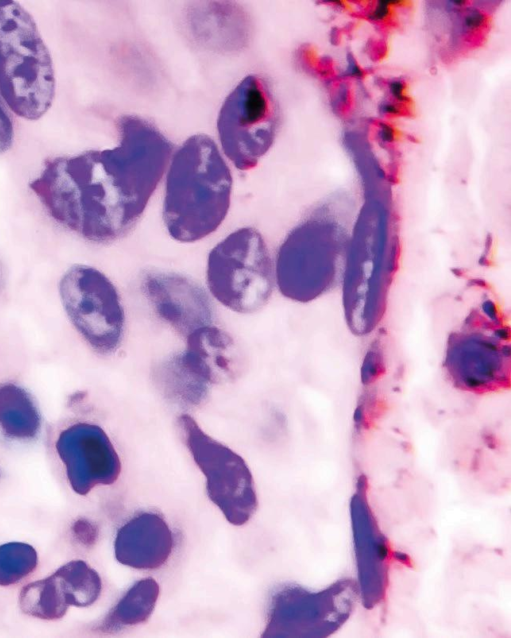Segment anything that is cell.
Returning <instances> with one entry per match:
<instances>
[{
	"instance_id": "6da1fadb",
	"label": "cell",
	"mask_w": 511,
	"mask_h": 638,
	"mask_svg": "<svg viewBox=\"0 0 511 638\" xmlns=\"http://www.w3.org/2000/svg\"><path fill=\"white\" fill-rule=\"evenodd\" d=\"M118 144L47 159L29 183L50 217L94 243H110L138 222L169 164L173 146L138 116L118 119Z\"/></svg>"
},
{
	"instance_id": "7a4b0ae2",
	"label": "cell",
	"mask_w": 511,
	"mask_h": 638,
	"mask_svg": "<svg viewBox=\"0 0 511 638\" xmlns=\"http://www.w3.org/2000/svg\"><path fill=\"white\" fill-rule=\"evenodd\" d=\"M232 176L215 142L189 137L174 153L166 176L163 219L169 235L183 243L213 233L230 206Z\"/></svg>"
},
{
	"instance_id": "3957f363",
	"label": "cell",
	"mask_w": 511,
	"mask_h": 638,
	"mask_svg": "<svg viewBox=\"0 0 511 638\" xmlns=\"http://www.w3.org/2000/svg\"><path fill=\"white\" fill-rule=\"evenodd\" d=\"M55 76L35 21L17 2L0 0V94L10 109L37 120L50 108Z\"/></svg>"
},
{
	"instance_id": "277c9868",
	"label": "cell",
	"mask_w": 511,
	"mask_h": 638,
	"mask_svg": "<svg viewBox=\"0 0 511 638\" xmlns=\"http://www.w3.org/2000/svg\"><path fill=\"white\" fill-rule=\"evenodd\" d=\"M274 279L266 243L252 227L233 231L209 252L208 289L218 302L234 312L250 314L265 306Z\"/></svg>"
},
{
	"instance_id": "5b68a950",
	"label": "cell",
	"mask_w": 511,
	"mask_h": 638,
	"mask_svg": "<svg viewBox=\"0 0 511 638\" xmlns=\"http://www.w3.org/2000/svg\"><path fill=\"white\" fill-rule=\"evenodd\" d=\"M183 441L205 477L209 499L235 526L247 523L258 507L253 475L234 450L208 435L189 414L177 419Z\"/></svg>"
},
{
	"instance_id": "8992f818",
	"label": "cell",
	"mask_w": 511,
	"mask_h": 638,
	"mask_svg": "<svg viewBox=\"0 0 511 638\" xmlns=\"http://www.w3.org/2000/svg\"><path fill=\"white\" fill-rule=\"evenodd\" d=\"M59 294L72 325L95 352L110 355L118 350L125 312L117 288L104 273L74 264L62 275Z\"/></svg>"
},
{
	"instance_id": "52a82bcc",
	"label": "cell",
	"mask_w": 511,
	"mask_h": 638,
	"mask_svg": "<svg viewBox=\"0 0 511 638\" xmlns=\"http://www.w3.org/2000/svg\"><path fill=\"white\" fill-rule=\"evenodd\" d=\"M278 109L267 82L248 75L226 97L217 119L222 150L236 168L247 171L271 147Z\"/></svg>"
},
{
	"instance_id": "ba28073f",
	"label": "cell",
	"mask_w": 511,
	"mask_h": 638,
	"mask_svg": "<svg viewBox=\"0 0 511 638\" xmlns=\"http://www.w3.org/2000/svg\"><path fill=\"white\" fill-rule=\"evenodd\" d=\"M346 252L337 240H326L314 223L298 226L277 252L274 275L279 291L298 302L317 298L332 285Z\"/></svg>"
},
{
	"instance_id": "9c48e42d",
	"label": "cell",
	"mask_w": 511,
	"mask_h": 638,
	"mask_svg": "<svg viewBox=\"0 0 511 638\" xmlns=\"http://www.w3.org/2000/svg\"><path fill=\"white\" fill-rule=\"evenodd\" d=\"M446 369L454 384L467 391L485 393L509 385V352L499 334L477 328L450 339Z\"/></svg>"
},
{
	"instance_id": "30bf717a",
	"label": "cell",
	"mask_w": 511,
	"mask_h": 638,
	"mask_svg": "<svg viewBox=\"0 0 511 638\" xmlns=\"http://www.w3.org/2000/svg\"><path fill=\"white\" fill-rule=\"evenodd\" d=\"M56 451L67 479L79 495L98 485H111L121 473V461L105 431L91 423H76L64 429Z\"/></svg>"
},
{
	"instance_id": "8fae6325",
	"label": "cell",
	"mask_w": 511,
	"mask_h": 638,
	"mask_svg": "<svg viewBox=\"0 0 511 638\" xmlns=\"http://www.w3.org/2000/svg\"><path fill=\"white\" fill-rule=\"evenodd\" d=\"M141 289L155 314L183 337L213 322L207 293L186 276L149 271L142 277Z\"/></svg>"
},
{
	"instance_id": "7c38bea8",
	"label": "cell",
	"mask_w": 511,
	"mask_h": 638,
	"mask_svg": "<svg viewBox=\"0 0 511 638\" xmlns=\"http://www.w3.org/2000/svg\"><path fill=\"white\" fill-rule=\"evenodd\" d=\"M342 586L337 591L332 589L318 593H311L297 586L282 587L271 598L266 626L261 636H321L325 617L332 618L334 614L345 617L349 612L350 599L338 603L334 601Z\"/></svg>"
},
{
	"instance_id": "4fadbf2b",
	"label": "cell",
	"mask_w": 511,
	"mask_h": 638,
	"mask_svg": "<svg viewBox=\"0 0 511 638\" xmlns=\"http://www.w3.org/2000/svg\"><path fill=\"white\" fill-rule=\"evenodd\" d=\"M173 546V533L164 518L146 511L118 529L114 552L117 561L125 566L153 570L167 562Z\"/></svg>"
},
{
	"instance_id": "5bb4252c",
	"label": "cell",
	"mask_w": 511,
	"mask_h": 638,
	"mask_svg": "<svg viewBox=\"0 0 511 638\" xmlns=\"http://www.w3.org/2000/svg\"><path fill=\"white\" fill-rule=\"evenodd\" d=\"M182 354L193 369L210 386L231 383L244 368L242 353L233 337L225 330L206 325L185 337Z\"/></svg>"
},
{
	"instance_id": "9a60e30c",
	"label": "cell",
	"mask_w": 511,
	"mask_h": 638,
	"mask_svg": "<svg viewBox=\"0 0 511 638\" xmlns=\"http://www.w3.org/2000/svg\"><path fill=\"white\" fill-rule=\"evenodd\" d=\"M153 379L167 399L183 407L200 405L210 389L188 365L181 351L157 363Z\"/></svg>"
},
{
	"instance_id": "2e32d148",
	"label": "cell",
	"mask_w": 511,
	"mask_h": 638,
	"mask_svg": "<svg viewBox=\"0 0 511 638\" xmlns=\"http://www.w3.org/2000/svg\"><path fill=\"white\" fill-rule=\"evenodd\" d=\"M40 425V413L31 395L19 385L0 384V432L11 439L30 440Z\"/></svg>"
},
{
	"instance_id": "e0dca14e",
	"label": "cell",
	"mask_w": 511,
	"mask_h": 638,
	"mask_svg": "<svg viewBox=\"0 0 511 638\" xmlns=\"http://www.w3.org/2000/svg\"><path fill=\"white\" fill-rule=\"evenodd\" d=\"M159 593V585L153 578L135 582L106 615L99 629L112 632L146 622L154 611Z\"/></svg>"
},
{
	"instance_id": "ac0fdd59",
	"label": "cell",
	"mask_w": 511,
	"mask_h": 638,
	"mask_svg": "<svg viewBox=\"0 0 511 638\" xmlns=\"http://www.w3.org/2000/svg\"><path fill=\"white\" fill-rule=\"evenodd\" d=\"M19 605L25 614L44 620L63 617L70 606L54 574L23 587Z\"/></svg>"
},
{
	"instance_id": "d6986e66",
	"label": "cell",
	"mask_w": 511,
	"mask_h": 638,
	"mask_svg": "<svg viewBox=\"0 0 511 638\" xmlns=\"http://www.w3.org/2000/svg\"><path fill=\"white\" fill-rule=\"evenodd\" d=\"M53 574L69 605L90 606L101 593L102 583L99 574L82 560L70 561Z\"/></svg>"
},
{
	"instance_id": "ffe728a7",
	"label": "cell",
	"mask_w": 511,
	"mask_h": 638,
	"mask_svg": "<svg viewBox=\"0 0 511 638\" xmlns=\"http://www.w3.org/2000/svg\"><path fill=\"white\" fill-rule=\"evenodd\" d=\"M37 566L35 549L22 542H10L0 545V585L14 584Z\"/></svg>"
},
{
	"instance_id": "44dd1931",
	"label": "cell",
	"mask_w": 511,
	"mask_h": 638,
	"mask_svg": "<svg viewBox=\"0 0 511 638\" xmlns=\"http://www.w3.org/2000/svg\"><path fill=\"white\" fill-rule=\"evenodd\" d=\"M12 120L0 100V154L7 152L13 144Z\"/></svg>"
},
{
	"instance_id": "7402d4cb",
	"label": "cell",
	"mask_w": 511,
	"mask_h": 638,
	"mask_svg": "<svg viewBox=\"0 0 511 638\" xmlns=\"http://www.w3.org/2000/svg\"><path fill=\"white\" fill-rule=\"evenodd\" d=\"M75 537L85 546L93 545L98 537V528L87 519H78L72 527Z\"/></svg>"
},
{
	"instance_id": "603a6c76",
	"label": "cell",
	"mask_w": 511,
	"mask_h": 638,
	"mask_svg": "<svg viewBox=\"0 0 511 638\" xmlns=\"http://www.w3.org/2000/svg\"><path fill=\"white\" fill-rule=\"evenodd\" d=\"M486 23V16L479 11H471L463 20V25L468 31L476 30Z\"/></svg>"
},
{
	"instance_id": "cb8c5ba5",
	"label": "cell",
	"mask_w": 511,
	"mask_h": 638,
	"mask_svg": "<svg viewBox=\"0 0 511 638\" xmlns=\"http://www.w3.org/2000/svg\"><path fill=\"white\" fill-rule=\"evenodd\" d=\"M391 1H379L377 7L369 14V18L374 21L385 19L390 13Z\"/></svg>"
},
{
	"instance_id": "d4e9b609",
	"label": "cell",
	"mask_w": 511,
	"mask_h": 638,
	"mask_svg": "<svg viewBox=\"0 0 511 638\" xmlns=\"http://www.w3.org/2000/svg\"><path fill=\"white\" fill-rule=\"evenodd\" d=\"M391 92L397 97L399 100H406L407 97L404 94L405 87L402 82L395 81L390 85Z\"/></svg>"
},
{
	"instance_id": "484cf974",
	"label": "cell",
	"mask_w": 511,
	"mask_h": 638,
	"mask_svg": "<svg viewBox=\"0 0 511 638\" xmlns=\"http://www.w3.org/2000/svg\"><path fill=\"white\" fill-rule=\"evenodd\" d=\"M381 134H382V138L385 139V140H391L392 137H393L392 130L389 127H387V126H384L382 128V133Z\"/></svg>"
},
{
	"instance_id": "4316f807",
	"label": "cell",
	"mask_w": 511,
	"mask_h": 638,
	"mask_svg": "<svg viewBox=\"0 0 511 638\" xmlns=\"http://www.w3.org/2000/svg\"><path fill=\"white\" fill-rule=\"evenodd\" d=\"M385 111L388 112V113H393V114L399 113V110L395 106H392V105H387L385 107Z\"/></svg>"
}]
</instances>
